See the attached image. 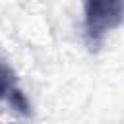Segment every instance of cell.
Here are the masks:
<instances>
[{"label":"cell","mask_w":124,"mask_h":124,"mask_svg":"<svg viewBox=\"0 0 124 124\" xmlns=\"http://www.w3.org/2000/svg\"><path fill=\"white\" fill-rule=\"evenodd\" d=\"M122 0H83V35L89 48H97L122 23Z\"/></svg>","instance_id":"cell-1"},{"label":"cell","mask_w":124,"mask_h":124,"mask_svg":"<svg viewBox=\"0 0 124 124\" xmlns=\"http://www.w3.org/2000/svg\"><path fill=\"white\" fill-rule=\"evenodd\" d=\"M0 103H8L14 110L21 112L23 116L31 114V107L27 97L17 85V76L10 64L0 60Z\"/></svg>","instance_id":"cell-2"}]
</instances>
